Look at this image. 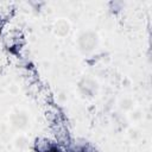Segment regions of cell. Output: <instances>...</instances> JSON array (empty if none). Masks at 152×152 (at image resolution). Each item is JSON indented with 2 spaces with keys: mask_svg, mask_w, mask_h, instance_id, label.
Wrapping results in <instances>:
<instances>
[{
  "mask_svg": "<svg viewBox=\"0 0 152 152\" xmlns=\"http://www.w3.org/2000/svg\"><path fill=\"white\" fill-rule=\"evenodd\" d=\"M48 152H59L58 150H56V148H51V150H49Z\"/></svg>",
  "mask_w": 152,
  "mask_h": 152,
  "instance_id": "cell-1",
  "label": "cell"
}]
</instances>
